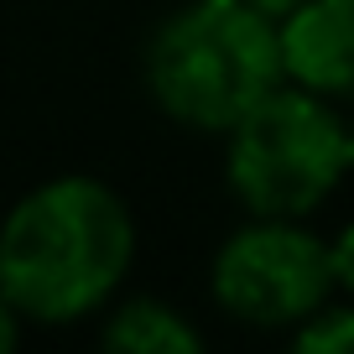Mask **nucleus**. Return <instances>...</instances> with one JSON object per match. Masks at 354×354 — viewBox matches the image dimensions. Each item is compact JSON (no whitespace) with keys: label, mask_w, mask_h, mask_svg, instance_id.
<instances>
[{"label":"nucleus","mask_w":354,"mask_h":354,"mask_svg":"<svg viewBox=\"0 0 354 354\" xmlns=\"http://www.w3.org/2000/svg\"><path fill=\"white\" fill-rule=\"evenodd\" d=\"M100 344L115 354H198L203 328L167 297H115L100 313Z\"/></svg>","instance_id":"6"},{"label":"nucleus","mask_w":354,"mask_h":354,"mask_svg":"<svg viewBox=\"0 0 354 354\" xmlns=\"http://www.w3.org/2000/svg\"><path fill=\"white\" fill-rule=\"evenodd\" d=\"M21 333H26V318L16 313V302L0 292V354H11L16 344H21Z\"/></svg>","instance_id":"9"},{"label":"nucleus","mask_w":354,"mask_h":354,"mask_svg":"<svg viewBox=\"0 0 354 354\" xmlns=\"http://www.w3.org/2000/svg\"><path fill=\"white\" fill-rule=\"evenodd\" d=\"M277 26L281 78L354 110V0H302Z\"/></svg>","instance_id":"5"},{"label":"nucleus","mask_w":354,"mask_h":354,"mask_svg":"<svg viewBox=\"0 0 354 354\" xmlns=\"http://www.w3.org/2000/svg\"><path fill=\"white\" fill-rule=\"evenodd\" d=\"M219 141L230 198L266 219H313L354 172L349 110L287 78Z\"/></svg>","instance_id":"3"},{"label":"nucleus","mask_w":354,"mask_h":354,"mask_svg":"<svg viewBox=\"0 0 354 354\" xmlns=\"http://www.w3.org/2000/svg\"><path fill=\"white\" fill-rule=\"evenodd\" d=\"M302 354H354V297L333 292L313 318H302L287 333Z\"/></svg>","instance_id":"7"},{"label":"nucleus","mask_w":354,"mask_h":354,"mask_svg":"<svg viewBox=\"0 0 354 354\" xmlns=\"http://www.w3.org/2000/svg\"><path fill=\"white\" fill-rule=\"evenodd\" d=\"M328 271H333V292L354 297V219L328 234Z\"/></svg>","instance_id":"8"},{"label":"nucleus","mask_w":354,"mask_h":354,"mask_svg":"<svg viewBox=\"0 0 354 354\" xmlns=\"http://www.w3.org/2000/svg\"><path fill=\"white\" fill-rule=\"evenodd\" d=\"M141 84L172 125L224 136L281 84V26L250 0H188L146 37Z\"/></svg>","instance_id":"2"},{"label":"nucleus","mask_w":354,"mask_h":354,"mask_svg":"<svg viewBox=\"0 0 354 354\" xmlns=\"http://www.w3.org/2000/svg\"><path fill=\"white\" fill-rule=\"evenodd\" d=\"M209 297L224 318L261 333H292L333 297L328 234L308 219L245 214L209 261Z\"/></svg>","instance_id":"4"},{"label":"nucleus","mask_w":354,"mask_h":354,"mask_svg":"<svg viewBox=\"0 0 354 354\" xmlns=\"http://www.w3.org/2000/svg\"><path fill=\"white\" fill-rule=\"evenodd\" d=\"M136 214L94 172H57L0 214V292L26 328H73L120 297Z\"/></svg>","instance_id":"1"},{"label":"nucleus","mask_w":354,"mask_h":354,"mask_svg":"<svg viewBox=\"0 0 354 354\" xmlns=\"http://www.w3.org/2000/svg\"><path fill=\"white\" fill-rule=\"evenodd\" d=\"M250 6H255V11H266V16H277V21H281L287 11H297L302 0H250Z\"/></svg>","instance_id":"10"},{"label":"nucleus","mask_w":354,"mask_h":354,"mask_svg":"<svg viewBox=\"0 0 354 354\" xmlns=\"http://www.w3.org/2000/svg\"><path fill=\"white\" fill-rule=\"evenodd\" d=\"M349 136H354V110H349Z\"/></svg>","instance_id":"11"}]
</instances>
